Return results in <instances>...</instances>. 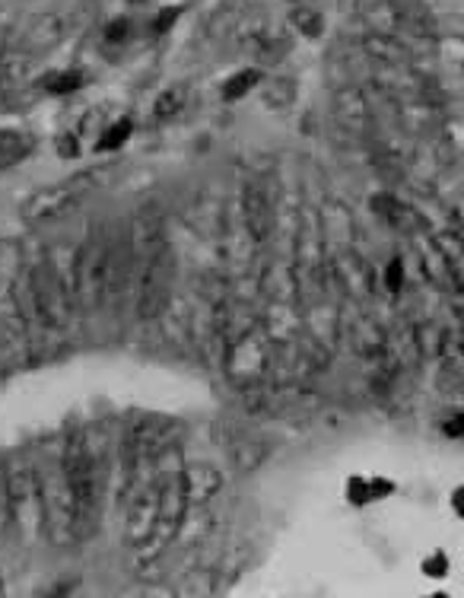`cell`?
Listing matches in <instances>:
<instances>
[{"instance_id":"obj_5","label":"cell","mask_w":464,"mask_h":598,"mask_svg":"<svg viewBox=\"0 0 464 598\" xmlns=\"http://www.w3.org/2000/svg\"><path fill=\"white\" fill-rule=\"evenodd\" d=\"M172 280H175V255L172 246L166 239L156 246V252L150 255L147 267H143L140 280L134 286V313L140 322H150L166 309L169 293H172Z\"/></svg>"},{"instance_id":"obj_8","label":"cell","mask_w":464,"mask_h":598,"mask_svg":"<svg viewBox=\"0 0 464 598\" xmlns=\"http://www.w3.org/2000/svg\"><path fill=\"white\" fill-rule=\"evenodd\" d=\"M246 214H248V227H252V236L261 242L267 236V229H271V220H274V204H271V198H267V188L261 182H255L252 188H248Z\"/></svg>"},{"instance_id":"obj_2","label":"cell","mask_w":464,"mask_h":598,"mask_svg":"<svg viewBox=\"0 0 464 598\" xmlns=\"http://www.w3.org/2000/svg\"><path fill=\"white\" fill-rule=\"evenodd\" d=\"M188 516V481L185 468L175 458V448H166L160 456V509H156L153 532H150L147 545L140 547V560H153L162 551H169V545L175 541V535L181 532V522Z\"/></svg>"},{"instance_id":"obj_6","label":"cell","mask_w":464,"mask_h":598,"mask_svg":"<svg viewBox=\"0 0 464 598\" xmlns=\"http://www.w3.org/2000/svg\"><path fill=\"white\" fill-rule=\"evenodd\" d=\"M10 490V516H14V532L33 541L35 535H45V513H42V494L35 481V468L14 465L7 471Z\"/></svg>"},{"instance_id":"obj_15","label":"cell","mask_w":464,"mask_h":598,"mask_svg":"<svg viewBox=\"0 0 464 598\" xmlns=\"http://www.w3.org/2000/svg\"><path fill=\"white\" fill-rule=\"evenodd\" d=\"M134 134V124L128 121V118H121V121H115L111 124L109 130H105L102 137H99V153H102V150H118V147H124V143H128V137Z\"/></svg>"},{"instance_id":"obj_13","label":"cell","mask_w":464,"mask_h":598,"mask_svg":"<svg viewBox=\"0 0 464 598\" xmlns=\"http://www.w3.org/2000/svg\"><path fill=\"white\" fill-rule=\"evenodd\" d=\"M337 115H341V121L347 124V128H356V124L366 118V105H362V96L353 90L341 92L337 96Z\"/></svg>"},{"instance_id":"obj_20","label":"cell","mask_w":464,"mask_h":598,"mask_svg":"<svg viewBox=\"0 0 464 598\" xmlns=\"http://www.w3.org/2000/svg\"><path fill=\"white\" fill-rule=\"evenodd\" d=\"M58 150H61V157H77V153H80V140L73 134H64L58 140Z\"/></svg>"},{"instance_id":"obj_25","label":"cell","mask_w":464,"mask_h":598,"mask_svg":"<svg viewBox=\"0 0 464 598\" xmlns=\"http://www.w3.org/2000/svg\"><path fill=\"white\" fill-rule=\"evenodd\" d=\"M0 595H4V579H0Z\"/></svg>"},{"instance_id":"obj_1","label":"cell","mask_w":464,"mask_h":598,"mask_svg":"<svg viewBox=\"0 0 464 598\" xmlns=\"http://www.w3.org/2000/svg\"><path fill=\"white\" fill-rule=\"evenodd\" d=\"M109 452H105V433L102 439L96 436V429H80L67 439L64 446V471L67 481L73 487V497H77V526H80V538L96 528L99 513H102V500H105V481H109Z\"/></svg>"},{"instance_id":"obj_17","label":"cell","mask_w":464,"mask_h":598,"mask_svg":"<svg viewBox=\"0 0 464 598\" xmlns=\"http://www.w3.org/2000/svg\"><path fill=\"white\" fill-rule=\"evenodd\" d=\"M14 532V516H10V490H7V471L0 468V538Z\"/></svg>"},{"instance_id":"obj_22","label":"cell","mask_w":464,"mask_h":598,"mask_svg":"<svg viewBox=\"0 0 464 598\" xmlns=\"http://www.w3.org/2000/svg\"><path fill=\"white\" fill-rule=\"evenodd\" d=\"M445 436H464V414H458L451 423H445Z\"/></svg>"},{"instance_id":"obj_4","label":"cell","mask_w":464,"mask_h":598,"mask_svg":"<svg viewBox=\"0 0 464 598\" xmlns=\"http://www.w3.org/2000/svg\"><path fill=\"white\" fill-rule=\"evenodd\" d=\"M35 481H39L42 494V513H45V535L54 545H71L80 538L77 526V497L67 481L64 462L45 465V468H35Z\"/></svg>"},{"instance_id":"obj_21","label":"cell","mask_w":464,"mask_h":598,"mask_svg":"<svg viewBox=\"0 0 464 598\" xmlns=\"http://www.w3.org/2000/svg\"><path fill=\"white\" fill-rule=\"evenodd\" d=\"M172 20H179V10H162L160 20H156V29H160V33H166L169 23H172Z\"/></svg>"},{"instance_id":"obj_7","label":"cell","mask_w":464,"mask_h":598,"mask_svg":"<svg viewBox=\"0 0 464 598\" xmlns=\"http://www.w3.org/2000/svg\"><path fill=\"white\" fill-rule=\"evenodd\" d=\"M90 185H92L90 176H80V178L73 176V178H67V182L54 185V188L35 191V195L23 204V220H26L29 227H45V223L71 214V210L83 201Z\"/></svg>"},{"instance_id":"obj_14","label":"cell","mask_w":464,"mask_h":598,"mask_svg":"<svg viewBox=\"0 0 464 598\" xmlns=\"http://www.w3.org/2000/svg\"><path fill=\"white\" fill-rule=\"evenodd\" d=\"M83 86V73L80 71H58L45 77V90L54 96H67V92H77Z\"/></svg>"},{"instance_id":"obj_11","label":"cell","mask_w":464,"mask_h":598,"mask_svg":"<svg viewBox=\"0 0 464 598\" xmlns=\"http://www.w3.org/2000/svg\"><path fill=\"white\" fill-rule=\"evenodd\" d=\"M181 109H185V86H172L153 102V118L156 121H172V118H179Z\"/></svg>"},{"instance_id":"obj_10","label":"cell","mask_w":464,"mask_h":598,"mask_svg":"<svg viewBox=\"0 0 464 598\" xmlns=\"http://www.w3.org/2000/svg\"><path fill=\"white\" fill-rule=\"evenodd\" d=\"M261 77H265V73H261L258 67H246V71H239L236 77H229L223 83V102H239V99H246L248 92L261 83Z\"/></svg>"},{"instance_id":"obj_3","label":"cell","mask_w":464,"mask_h":598,"mask_svg":"<svg viewBox=\"0 0 464 598\" xmlns=\"http://www.w3.org/2000/svg\"><path fill=\"white\" fill-rule=\"evenodd\" d=\"M109 246H111V229L92 227L86 239L77 246L71 265V293H73V309L80 315H96L105 309V267H109Z\"/></svg>"},{"instance_id":"obj_12","label":"cell","mask_w":464,"mask_h":598,"mask_svg":"<svg viewBox=\"0 0 464 598\" xmlns=\"http://www.w3.org/2000/svg\"><path fill=\"white\" fill-rule=\"evenodd\" d=\"M293 26L303 35H309V39H318V35L324 33V16L318 14L312 4H296V10H293Z\"/></svg>"},{"instance_id":"obj_9","label":"cell","mask_w":464,"mask_h":598,"mask_svg":"<svg viewBox=\"0 0 464 598\" xmlns=\"http://www.w3.org/2000/svg\"><path fill=\"white\" fill-rule=\"evenodd\" d=\"M29 71H33V58L26 52H7L0 54V92H20L29 83Z\"/></svg>"},{"instance_id":"obj_16","label":"cell","mask_w":464,"mask_h":598,"mask_svg":"<svg viewBox=\"0 0 464 598\" xmlns=\"http://www.w3.org/2000/svg\"><path fill=\"white\" fill-rule=\"evenodd\" d=\"M293 92L296 90H293L290 80H271L265 99H267V105H274V109H286V105L293 102Z\"/></svg>"},{"instance_id":"obj_18","label":"cell","mask_w":464,"mask_h":598,"mask_svg":"<svg viewBox=\"0 0 464 598\" xmlns=\"http://www.w3.org/2000/svg\"><path fill=\"white\" fill-rule=\"evenodd\" d=\"M401 280H404V261L394 258L392 265H388V290L398 293L401 290Z\"/></svg>"},{"instance_id":"obj_24","label":"cell","mask_w":464,"mask_h":598,"mask_svg":"<svg viewBox=\"0 0 464 598\" xmlns=\"http://www.w3.org/2000/svg\"><path fill=\"white\" fill-rule=\"evenodd\" d=\"M286 4H293V7H296V4H309V0H286Z\"/></svg>"},{"instance_id":"obj_19","label":"cell","mask_w":464,"mask_h":598,"mask_svg":"<svg viewBox=\"0 0 464 598\" xmlns=\"http://www.w3.org/2000/svg\"><path fill=\"white\" fill-rule=\"evenodd\" d=\"M130 35V23L128 20H115L109 29H105V39L109 42H124Z\"/></svg>"},{"instance_id":"obj_23","label":"cell","mask_w":464,"mask_h":598,"mask_svg":"<svg viewBox=\"0 0 464 598\" xmlns=\"http://www.w3.org/2000/svg\"><path fill=\"white\" fill-rule=\"evenodd\" d=\"M451 503H455V513L464 519V487H458V490H455V497H451Z\"/></svg>"}]
</instances>
